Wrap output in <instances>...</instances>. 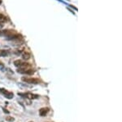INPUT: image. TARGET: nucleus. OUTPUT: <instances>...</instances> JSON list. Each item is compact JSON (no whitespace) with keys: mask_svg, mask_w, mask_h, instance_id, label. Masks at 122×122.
Returning <instances> with one entry per match:
<instances>
[{"mask_svg":"<svg viewBox=\"0 0 122 122\" xmlns=\"http://www.w3.org/2000/svg\"><path fill=\"white\" fill-rule=\"evenodd\" d=\"M3 31V35L7 38H8L11 40H17V39H23L22 36L13 29H4Z\"/></svg>","mask_w":122,"mask_h":122,"instance_id":"1","label":"nucleus"},{"mask_svg":"<svg viewBox=\"0 0 122 122\" xmlns=\"http://www.w3.org/2000/svg\"><path fill=\"white\" fill-rule=\"evenodd\" d=\"M14 65L15 66V67H17V68H29V67H32L30 64L28 63V62H23L22 60L15 61Z\"/></svg>","mask_w":122,"mask_h":122,"instance_id":"2","label":"nucleus"},{"mask_svg":"<svg viewBox=\"0 0 122 122\" xmlns=\"http://www.w3.org/2000/svg\"><path fill=\"white\" fill-rule=\"evenodd\" d=\"M17 71L20 74H25V75H28V76H32V75L34 74L35 70L32 67H29V68H17Z\"/></svg>","mask_w":122,"mask_h":122,"instance_id":"3","label":"nucleus"},{"mask_svg":"<svg viewBox=\"0 0 122 122\" xmlns=\"http://www.w3.org/2000/svg\"><path fill=\"white\" fill-rule=\"evenodd\" d=\"M22 81L26 82V83H29V84H38L42 82L38 78H28V77H23Z\"/></svg>","mask_w":122,"mask_h":122,"instance_id":"4","label":"nucleus"},{"mask_svg":"<svg viewBox=\"0 0 122 122\" xmlns=\"http://www.w3.org/2000/svg\"><path fill=\"white\" fill-rule=\"evenodd\" d=\"M0 94L3 95L5 98H7V99H12L13 97H14V94H13V93L7 91V89L3 88H0Z\"/></svg>","mask_w":122,"mask_h":122,"instance_id":"5","label":"nucleus"},{"mask_svg":"<svg viewBox=\"0 0 122 122\" xmlns=\"http://www.w3.org/2000/svg\"><path fill=\"white\" fill-rule=\"evenodd\" d=\"M20 96H21L24 98H26L29 100H33V99H38L39 96L37 94H33L31 93H19Z\"/></svg>","mask_w":122,"mask_h":122,"instance_id":"6","label":"nucleus"},{"mask_svg":"<svg viewBox=\"0 0 122 122\" xmlns=\"http://www.w3.org/2000/svg\"><path fill=\"white\" fill-rule=\"evenodd\" d=\"M50 111V108L49 107H42L39 110V116H46L47 114Z\"/></svg>","mask_w":122,"mask_h":122,"instance_id":"7","label":"nucleus"},{"mask_svg":"<svg viewBox=\"0 0 122 122\" xmlns=\"http://www.w3.org/2000/svg\"><path fill=\"white\" fill-rule=\"evenodd\" d=\"M10 54L8 50H5V49H1L0 50V58H3V57H7Z\"/></svg>","mask_w":122,"mask_h":122,"instance_id":"8","label":"nucleus"},{"mask_svg":"<svg viewBox=\"0 0 122 122\" xmlns=\"http://www.w3.org/2000/svg\"><path fill=\"white\" fill-rule=\"evenodd\" d=\"M21 57H22L23 60H29L30 58V53L28 52H22Z\"/></svg>","mask_w":122,"mask_h":122,"instance_id":"9","label":"nucleus"},{"mask_svg":"<svg viewBox=\"0 0 122 122\" xmlns=\"http://www.w3.org/2000/svg\"><path fill=\"white\" fill-rule=\"evenodd\" d=\"M7 21H8V18L3 13H0V23H4L7 22Z\"/></svg>","mask_w":122,"mask_h":122,"instance_id":"10","label":"nucleus"},{"mask_svg":"<svg viewBox=\"0 0 122 122\" xmlns=\"http://www.w3.org/2000/svg\"><path fill=\"white\" fill-rule=\"evenodd\" d=\"M6 120H7V121H11V122L14 121V118L13 117H6Z\"/></svg>","mask_w":122,"mask_h":122,"instance_id":"11","label":"nucleus"},{"mask_svg":"<svg viewBox=\"0 0 122 122\" xmlns=\"http://www.w3.org/2000/svg\"><path fill=\"white\" fill-rule=\"evenodd\" d=\"M0 66H4V64H3L2 62H0Z\"/></svg>","mask_w":122,"mask_h":122,"instance_id":"12","label":"nucleus"},{"mask_svg":"<svg viewBox=\"0 0 122 122\" xmlns=\"http://www.w3.org/2000/svg\"><path fill=\"white\" fill-rule=\"evenodd\" d=\"M0 36H3V31L0 30Z\"/></svg>","mask_w":122,"mask_h":122,"instance_id":"13","label":"nucleus"},{"mask_svg":"<svg viewBox=\"0 0 122 122\" xmlns=\"http://www.w3.org/2000/svg\"><path fill=\"white\" fill-rule=\"evenodd\" d=\"M2 3V0H0V4H1Z\"/></svg>","mask_w":122,"mask_h":122,"instance_id":"14","label":"nucleus"},{"mask_svg":"<svg viewBox=\"0 0 122 122\" xmlns=\"http://www.w3.org/2000/svg\"><path fill=\"white\" fill-rule=\"evenodd\" d=\"M30 122H32V121H30Z\"/></svg>","mask_w":122,"mask_h":122,"instance_id":"15","label":"nucleus"}]
</instances>
